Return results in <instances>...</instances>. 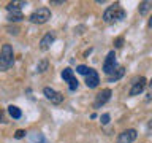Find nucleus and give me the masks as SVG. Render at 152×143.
Segmentation results:
<instances>
[{"label":"nucleus","instance_id":"obj_3","mask_svg":"<svg viewBox=\"0 0 152 143\" xmlns=\"http://www.w3.org/2000/svg\"><path fill=\"white\" fill-rule=\"evenodd\" d=\"M30 22L33 24H45L46 21H49L51 19V11L49 8H38L37 11H33L30 14Z\"/></svg>","mask_w":152,"mask_h":143},{"label":"nucleus","instance_id":"obj_4","mask_svg":"<svg viewBox=\"0 0 152 143\" xmlns=\"http://www.w3.org/2000/svg\"><path fill=\"white\" fill-rule=\"evenodd\" d=\"M117 69H119V67L116 64V54H114V51H109L108 56H106V59H104V62H103V72L108 76H111Z\"/></svg>","mask_w":152,"mask_h":143},{"label":"nucleus","instance_id":"obj_12","mask_svg":"<svg viewBox=\"0 0 152 143\" xmlns=\"http://www.w3.org/2000/svg\"><path fill=\"white\" fill-rule=\"evenodd\" d=\"M124 73H125V69H124V67H119V69L114 72L111 76H108V81H109V83H114V81H117L119 78H122Z\"/></svg>","mask_w":152,"mask_h":143},{"label":"nucleus","instance_id":"obj_9","mask_svg":"<svg viewBox=\"0 0 152 143\" xmlns=\"http://www.w3.org/2000/svg\"><path fill=\"white\" fill-rule=\"evenodd\" d=\"M146 84H147V81H146V78L144 76H141V78H138L135 83H133V86H132V89H130V95H140L142 91H144V88H146Z\"/></svg>","mask_w":152,"mask_h":143},{"label":"nucleus","instance_id":"obj_19","mask_svg":"<svg viewBox=\"0 0 152 143\" xmlns=\"http://www.w3.org/2000/svg\"><path fill=\"white\" fill-rule=\"evenodd\" d=\"M35 143H48V140L41 135V133H38V135L35 137Z\"/></svg>","mask_w":152,"mask_h":143},{"label":"nucleus","instance_id":"obj_14","mask_svg":"<svg viewBox=\"0 0 152 143\" xmlns=\"http://www.w3.org/2000/svg\"><path fill=\"white\" fill-rule=\"evenodd\" d=\"M138 10H140V14H141V16H144V14H147V13L152 10V2H147V0H146V2H141V3H140V8H138Z\"/></svg>","mask_w":152,"mask_h":143},{"label":"nucleus","instance_id":"obj_10","mask_svg":"<svg viewBox=\"0 0 152 143\" xmlns=\"http://www.w3.org/2000/svg\"><path fill=\"white\" fill-rule=\"evenodd\" d=\"M98 83H100V76H98V73H97V72H95L94 69H90L89 75L86 76V84H87V88L94 89V88H97V86H98Z\"/></svg>","mask_w":152,"mask_h":143},{"label":"nucleus","instance_id":"obj_2","mask_svg":"<svg viewBox=\"0 0 152 143\" xmlns=\"http://www.w3.org/2000/svg\"><path fill=\"white\" fill-rule=\"evenodd\" d=\"M14 62V54H13V48L10 45H3L2 48V54H0V70H8Z\"/></svg>","mask_w":152,"mask_h":143},{"label":"nucleus","instance_id":"obj_26","mask_svg":"<svg viewBox=\"0 0 152 143\" xmlns=\"http://www.w3.org/2000/svg\"><path fill=\"white\" fill-rule=\"evenodd\" d=\"M149 84H151V86H152V80H151V83H149Z\"/></svg>","mask_w":152,"mask_h":143},{"label":"nucleus","instance_id":"obj_7","mask_svg":"<svg viewBox=\"0 0 152 143\" xmlns=\"http://www.w3.org/2000/svg\"><path fill=\"white\" fill-rule=\"evenodd\" d=\"M43 92H45L48 100H51V103L59 105V103L64 102V95H62L60 92H57V91H54L52 88H45V89H43Z\"/></svg>","mask_w":152,"mask_h":143},{"label":"nucleus","instance_id":"obj_18","mask_svg":"<svg viewBox=\"0 0 152 143\" xmlns=\"http://www.w3.org/2000/svg\"><path fill=\"white\" fill-rule=\"evenodd\" d=\"M76 72H78V73H81V75H86V76H87L89 72H90V69H89V67H86V65H78Z\"/></svg>","mask_w":152,"mask_h":143},{"label":"nucleus","instance_id":"obj_8","mask_svg":"<svg viewBox=\"0 0 152 143\" xmlns=\"http://www.w3.org/2000/svg\"><path fill=\"white\" fill-rule=\"evenodd\" d=\"M109 99H111V89H103L102 92H98V94H97V99H95L94 107H95V108H100L102 105L106 103Z\"/></svg>","mask_w":152,"mask_h":143},{"label":"nucleus","instance_id":"obj_21","mask_svg":"<svg viewBox=\"0 0 152 143\" xmlns=\"http://www.w3.org/2000/svg\"><path fill=\"white\" fill-rule=\"evenodd\" d=\"M24 135H26V132H24V130H18L16 132V138H22Z\"/></svg>","mask_w":152,"mask_h":143},{"label":"nucleus","instance_id":"obj_20","mask_svg":"<svg viewBox=\"0 0 152 143\" xmlns=\"http://www.w3.org/2000/svg\"><path fill=\"white\" fill-rule=\"evenodd\" d=\"M100 121H102V124H108V122H109V114H108V113L103 114V116L100 118Z\"/></svg>","mask_w":152,"mask_h":143},{"label":"nucleus","instance_id":"obj_17","mask_svg":"<svg viewBox=\"0 0 152 143\" xmlns=\"http://www.w3.org/2000/svg\"><path fill=\"white\" fill-rule=\"evenodd\" d=\"M46 70H48V60L38 62V65H37V72H38V73H43V72H46Z\"/></svg>","mask_w":152,"mask_h":143},{"label":"nucleus","instance_id":"obj_11","mask_svg":"<svg viewBox=\"0 0 152 143\" xmlns=\"http://www.w3.org/2000/svg\"><path fill=\"white\" fill-rule=\"evenodd\" d=\"M54 40H56V35L52 32H48L45 37L41 38V41H40V48L43 51H46V49H49L51 48V45L54 43Z\"/></svg>","mask_w":152,"mask_h":143},{"label":"nucleus","instance_id":"obj_23","mask_svg":"<svg viewBox=\"0 0 152 143\" xmlns=\"http://www.w3.org/2000/svg\"><path fill=\"white\" fill-rule=\"evenodd\" d=\"M64 3V0H54V2H51V5H62Z\"/></svg>","mask_w":152,"mask_h":143},{"label":"nucleus","instance_id":"obj_1","mask_svg":"<svg viewBox=\"0 0 152 143\" xmlns=\"http://www.w3.org/2000/svg\"><path fill=\"white\" fill-rule=\"evenodd\" d=\"M127 16L125 10H124L119 3H114L111 7H108L103 13V19L104 22H114V21H121Z\"/></svg>","mask_w":152,"mask_h":143},{"label":"nucleus","instance_id":"obj_15","mask_svg":"<svg viewBox=\"0 0 152 143\" xmlns=\"http://www.w3.org/2000/svg\"><path fill=\"white\" fill-rule=\"evenodd\" d=\"M8 113H10V116H11L13 119H19L22 116L21 110H19L18 107H14V105H10V107H8Z\"/></svg>","mask_w":152,"mask_h":143},{"label":"nucleus","instance_id":"obj_22","mask_svg":"<svg viewBox=\"0 0 152 143\" xmlns=\"http://www.w3.org/2000/svg\"><path fill=\"white\" fill-rule=\"evenodd\" d=\"M122 43H124L122 38H117V40H116V48H121V46H122Z\"/></svg>","mask_w":152,"mask_h":143},{"label":"nucleus","instance_id":"obj_16","mask_svg":"<svg viewBox=\"0 0 152 143\" xmlns=\"http://www.w3.org/2000/svg\"><path fill=\"white\" fill-rule=\"evenodd\" d=\"M21 7H26V2H10L7 5V11H14V10H21Z\"/></svg>","mask_w":152,"mask_h":143},{"label":"nucleus","instance_id":"obj_5","mask_svg":"<svg viewBox=\"0 0 152 143\" xmlns=\"http://www.w3.org/2000/svg\"><path fill=\"white\" fill-rule=\"evenodd\" d=\"M62 78L68 83L70 91H76V89H78V80L75 78L73 70H71V69H64V70H62Z\"/></svg>","mask_w":152,"mask_h":143},{"label":"nucleus","instance_id":"obj_6","mask_svg":"<svg viewBox=\"0 0 152 143\" xmlns=\"http://www.w3.org/2000/svg\"><path fill=\"white\" fill-rule=\"evenodd\" d=\"M136 137H138V132L135 129H127V130H124L122 133H119L117 143H133L136 140Z\"/></svg>","mask_w":152,"mask_h":143},{"label":"nucleus","instance_id":"obj_25","mask_svg":"<svg viewBox=\"0 0 152 143\" xmlns=\"http://www.w3.org/2000/svg\"><path fill=\"white\" fill-rule=\"evenodd\" d=\"M149 130L152 132V121H151V124H149Z\"/></svg>","mask_w":152,"mask_h":143},{"label":"nucleus","instance_id":"obj_24","mask_svg":"<svg viewBox=\"0 0 152 143\" xmlns=\"http://www.w3.org/2000/svg\"><path fill=\"white\" fill-rule=\"evenodd\" d=\"M149 27H152V16H151V19H149Z\"/></svg>","mask_w":152,"mask_h":143},{"label":"nucleus","instance_id":"obj_13","mask_svg":"<svg viewBox=\"0 0 152 143\" xmlns=\"http://www.w3.org/2000/svg\"><path fill=\"white\" fill-rule=\"evenodd\" d=\"M8 19L11 22H19L21 19H24V16H22L21 10H14V11H10L8 13Z\"/></svg>","mask_w":152,"mask_h":143}]
</instances>
